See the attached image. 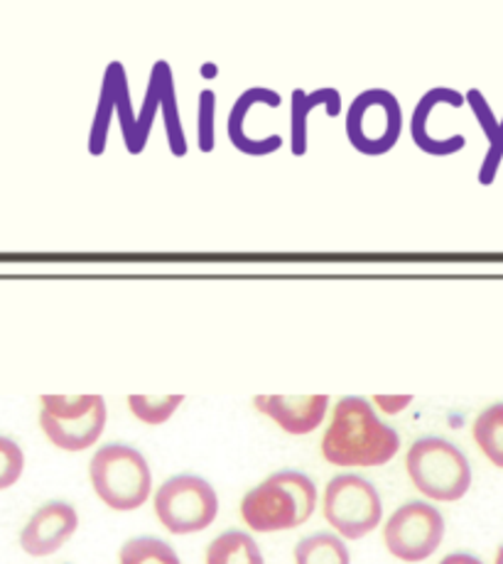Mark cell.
Instances as JSON below:
<instances>
[{
    "label": "cell",
    "mask_w": 503,
    "mask_h": 564,
    "mask_svg": "<svg viewBox=\"0 0 503 564\" xmlns=\"http://www.w3.org/2000/svg\"><path fill=\"white\" fill-rule=\"evenodd\" d=\"M158 113H160V89H158V82L148 77L143 104H140L138 116H136V133H133V140H130V143L126 145L130 155H140L146 150Z\"/></svg>",
    "instance_id": "cell-21"
},
{
    "label": "cell",
    "mask_w": 503,
    "mask_h": 564,
    "mask_svg": "<svg viewBox=\"0 0 503 564\" xmlns=\"http://www.w3.org/2000/svg\"><path fill=\"white\" fill-rule=\"evenodd\" d=\"M292 557L295 564H352L346 540L336 533H327V530L302 538L295 545Z\"/></svg>",
    "instance_id": "cell-17"
},
{
    "label": "cell",
    "mask_w": 503,
    "mask_h": 564,
    "mask_svg": "<svg viewBox=\"0 0 503 564\" xmlns=\"http://www.w3.org/2000/svg\"><path fill=\"white\" fill-rule=\"evenodd\" d=\"M89 481L101 503L118 513L136 511L152 496V471L146 454L124 442L96 449L89 462Z\"/></svg>",
    "instance_id": "cell-3"
},
{
    "label": "cell",
    "mask_w": 503,
    "mask_h": 564,
    "mask_svg": "<svg viewBox=\"0 0 503 564\" xmlns=\"http://www.w3.org/2000/svg\"><path fill=\"white\" fill-rule=\"evenodd\" d=\"M445 528L440 508L430 501H408L386 518L384 545L396 560L418 564L440 550Z\"/></svg>",
    "instance_id": "cell-9"
},
{
    "label": "cell",
    "mask_w": 503,
    "mask_h": 564,
    "mask_svg": "<svg viewBox=\"0 0 503 564\" xmlns=\"http://www.w3.org/2000/svg\"><path fill=\"white\" fill-rule=\"evenodd\" d=\"M108 422L104 395H42L40 430L62 452H86L101 440Z\"/></svg>",
    "instance_id": "cell-5"
},
{
    "label": "cell",
    "mask_w": 503,
    "mask_h": 564,
    "mask_svg": "<svg viewBox=\"0 0 503 564\" xmlns=\"http://www.w3.org/2000/svg\"><path fill=\"white\" fill-rule=\"evenodd\" d=\"M371 403H374L376 410L384 412V415H398V412L410 408L413 395H374Z\"/></svg>",
    "instance_id": "cell-26"
},
{
    "label": "cell",
    "mask_w": 503,
    "mask_h": 564,
    "mask_svg": "<svg viewBox=\"0 0 503 564\" xmlns=\"http://www.w3.org/2000/svg\"><path fill=\"white\" fill-rule=\"evenodd\" d=\"M76 530H79L76 508L67 501H47L20 530V550L30 557H50L67 545Z\"/></svg>",
    "instance_id": "cell-10"
},
{
    "label": "cell",
    "mask_w": 503,
    "mask_h": 564,
    "mask_svg": "<svg viewBox=\"0 0 503 564\" xmlns=\"http://www.w3.org/2000/svg\"><path fill=\"white\" fill-rule=\"evenodd\" d=\"M150 77L158 82V89H160V113H162V126H165L170 153L174 158H184L190 153V145H188V135H184L182 113L178 104V86H174V74H172L170 62L158 59L152 64Z\"/></svg>",
    "instance_id": "cell-14"
},
{
    "label": "cell",
    "mask_w": 503,
    "mask_h": 564,
    "mask_svg": "<svg viewBox=\"0 0 503 564\" xmlns=\"http://www.w3.org/2000/svg\"><path fill=\"white\" fill-rule=\"evenodd\" d=\"M342 94L332 86H320L314 91L295 89L290 94V150L292 155H304L310 148V116L314 108H324L327 116H342Z\"/></svg>",
    "instance_id": "cell-13"
},
{
    "label": "cell",
    "mask_w": 503,
    "mask_h": 564,
    "mask_svg": "<svg viewBox=\"0 0 503 564\" xmlns=\"http://www.w3.org/2000/svg\"><path fill=\"white\" fill-rule=\"evenodd\" d=\"M322 457L342 469L384 466L400 452V435L381 420L374 403L361 395H344L332 408V420L322 435Z\"/></svg>",
    "instance_id": "cell-1"
},
{
    "label": "cell",
    "mask_w": 503,
    "mask_h": 564,
    "mask_svg": "<svg viewBox=\"0 0 503 564\" xmlns=\"http://www.w3.org/2000/svg\"><path fill=\"white\" fill-rule=\"evenodd\" d=\"M25 471V452L13 437L0 435V491L15 486Z\"/></svg>",
    "instance_id": "cell-23"
},
{
    "label": "cell",
    "mask_w": 503,
    "mask_h": 564,
    "mask_svg": "<svg viewBox=\"0 0 503 564\" xmlns=\"http://www.w3.org/2000/svg\"><path fill=\"white\" fill-rule=\"evenodd\" d=\"M280 104H282V96L278 91L268 89V86H250V89L240 91L226 118L228 143H232L238 153H244L248 158L272 155L270 150L260 143L258 135L250 133L248 123L258 108H280Z\"/></svg>",
    "instance_id": "cell-12"
},
{
    "label": "cell",
    "mask_w": 503,
    "mask_h": 564,
    "mask_svg": "<svg viewBox=\"0 0 503 564\" xmlns=\"http://www.w3.org/2000/svg\"><path fill=\"white\" fill-rule=\"evenodd\" d=\"M317 498V486L308 474L282 469L244 494L240 518L254 533H282L308 523Z\"/></svg>",
    "instance_id": "cell-2"
},
{
    "label": "cell",
    "mask_w": 503,
    "mask_h": 564,
    "mask_svg": "<svg viewBox=\"0 0 503 564\" xmlns=\"http://www.w3.org/2000/svg\"><path fill=\"white\" fill-rule=\"evenodd\" d=\"M184 403V395H128V410L143 425H165Z\"/></svg>",
    "instance_id": "cell-20"
},
{
    "label": "cell",
    "mask_w": 503,
    "mask_h": 564,
    "mask_svg": "<svg viewBox=\"0 0 503 564\" xmlns=\"http://www.w3.org/2000/svg\"><path fill=\"white\" fill-rule=\"evenodd\" d=\"M204 564H266V560L246 530H224L206 545Z\"/></svg>",
    "instance_id": "cell-15"
},
{
    "label": "cell",
    "mask_w": 503,
    "mask_h": 564,
    "mask_svg": "<svg viewBox=\"0 0 503 564\" xmlns=\"http://www.w3.org/2000/svg\"><path fill=\"white\" fill-rule=\"evenodd\" d=\"M472 435L481 454L503 469V403H494L479 412L472 425Z\"/></svg>",
    "instance_id": "cell-18"
},
{
    "label": "cell",
    "mask_w": 503,
    "mask_h": 564,
    "mask_svg": "<svg viewBox=\"0 0 503 564\" xmlns=\"http://www.w3.org/2000/svg\"><path fill=\"white\" fill-rule=\"evenodd\" d=\"M464 99H467V104H469V108H472V113H474V118L479 121V128L484 130V135H486V140L491 143V140L496 138V133H499V118H496V113H494V108L489 106V101H486V96L481 94L479 89H469L467 94H464Z\"/></svg>",
    "instance_id": "cell-24"
},
{
    "label": "cell",
    "mask_w": 503,
    "mask_h": 564,
    "mask_svg": "<svg viewBox=\"0 0 503 564\" xmlns=\"http://www.w3.org/2000/svg\"><path fill=\"white\" fill-rule=\"evenodd\" d=\"M322 513L339 538L361 540L381 525L384 501L366 476L336 474L324 486Z\"/></svg>",
    "instance_id": "cell-8"
},
{
    "label": "cell",
    "mask_w": 503,
    "mask_h": 564,
    "mask_svg": "<svg viewBox=\"0 0 503 564\" xmlns=\"http://www.w3.org/2000/svg\"><path fill=\"white\" fill-rule=\"evenodd\" d=\"M196 148L202 153H214L216 148V94L214 89L200 91L196 106Z\"/></svg>",
    "instance_id": "cell-22"
},
{
    "label": "cell",
    "mask_w": 503,
    "mask_h": 564,
    "mask_svg": "<svg viewBox=\"0 0 503 564\" xmlns=\"http://www.w3.org/2000/svg\"><path fill=\"white\" fill-rule=\"evenodd\" d=\"M501 162H503V118L499 123L496 138L491 140L489 148H486V155H484V160H481V167H479V184H481V187H491V184H494L499 170H501Z\"/></svg>",
    "instance_id": "cell-25"
},
{
    "label": "cell",
    "mask_w": 503,
    "mask_h": 564,
    "mask_svg": "<svg viewBox=\"0 0 503 564\" xmlns=\"http://www.w3.org/2000/svg\"><path fill=\"white\" fill-rule=\"evenodd\" d=\"M440 564H484L472 552H452V555H447L440 560Z\"/></svg>",
    "instance_id": "cell-27"
},
{
    "label": "cell",
    "mask_w": 503,
    "mask_h": 564,
    "mask_svg": "<svg viewBox=\"0 0 503 564\" xmlns=\"http://www.w3.org/2000/svg\"><path fill=\"white\" fill-rule=\"evenodd\" d=\"M152 508L172 535H192L210 528L218 516L216 488L200 474H174L158 486Z\"/></svg>",
    "instance_id": "cell-6"
},
{
    "label": "cell",
    "mask_w": 503,
    "mask_h": 564,
    "mask_svg": "<svg viewBox=\"0 0 503 564\" xmlns=\"http://www.w3.org/2000/svg\"><path fill=\"white\" fill-rule=\"evenodd\" d=\"M406 471L413 486L437 503L462 501L472 488V464L445 437L415 440L406 454Z\"/></svg>",
    "instance_id": "cell-4"
},
{
    "label": "cell",
    "mask_w": 503,
    "mask_h": 564,
    "mask_svg": "<svg viewBox=\"0 0 503 564\" xmlns=\"http://www.w3.org/2000/svg\"><path fill=\"white\" fill-rule=\"evenodd\" d=\"M494 564H503V545L496 550V557H494Z\"/></svg>",
    "instance_id": "cell-28"
},
{
    "label": "cell",
    "mask_w": 503,
    "mask_h": 564,
    "mask_svg": "<svg viewBox=\"0 0 503 564\" xmlns=\"http://www.w3.org/2000/svg\"><path fill=\"white\" fill-rule=\"evenodd\" d=\"M330 395H256L254 408L295 437H304L322 425L330 412Z\"/></svg>",
    "instance_id": "cell-11"
},
{
    "label": "cell",
    "mask_w": 503,
    "mask_h": 564,
    "mask_svg": "<svg viewBox=\"0 0 503 564\" xmlns=\"http://www.w3.org/2000/svg\"><path fill=\"white\" fill-rule=\"evenodd\" d=\"M116 74H118V59L108 62V67L104 72L101 94H98L96 113H94L92 130H89V153L92 155L106 153L108 133H111V123L116 118Z\"/></svg>",
    "instance_id": "cell-16"
},
{
    "label": "cell",
    "mask_w": 503,
    "mask_h": 564,
    "mask_svg": "<svg viewBox=\"0 0 503 564\" xmlns=\"http://www.w3.org/2000/svg\"><path fill=\"white\" fill-rule=\"evenodd\" d=\"M346 140L366 158L388 155L403 135V106L388 89H366L346 111Z\"/></svg>",
    "instance_id": "cell-7"
},
{
    "label": "cell",
    "mask_w": 503,
    "mask_h": 564,
    "mask_svg": "<svg viewBox=\"0 0 503 564\" xmlns=\"http://www.w3.org/2000/svg\"><path fill=\"white\" fill-rule=\"evenodd\" d=\"M118 564H182V560L170 542L140 535L124 542L118 552Z\"/></svg>",
    "instance_id": "cell-19"
}]
</instances>
